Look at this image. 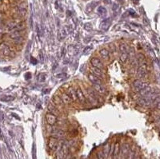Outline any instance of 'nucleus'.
Listing matches in <instances>:
<instances>
[{
    "label": "nucleus",
    "instance_id": "f257e3e1",
    "mask_svg": "<svg viewBox=\"0 0 160 159\" xmlns=\"http://www.w3.org/2000/svg\"><path fill=\"white\" fill-rule=\"evenodd\" d=\"M90 64L92 67H96V68H99V69H103L104 68V64L103 61L100 58H98L96 57H93L90 59Z\"/></svg>",
    "mask_w": 160,
    "mask_h": 159
},
{
    "label": "nucleus",
    "instance_id": "f03ea898",
    "mask_svg": "<svg viewBox=\"0 0 160 159\" xmlns=\"http://www.w3.org/2000/svg\"><path fill=\"white\" fill-rule=\"evenodd\" d=\"M87 78H88V79H89V81H90L92 84H94V85H103V80H102L100 78H99V77H97V76H95L94 74H91V73L88 74Z\"/></svg>",
    "mask_w": 160,
    "mask_h": 159
},
{
    "label": "nucleus",
    "instance_id": "7ed1b4c3",
    "mask_svg": "<svg viewBox=\"0 0 160 159\" xmlns=\"http://www.w3.org/2000/svg\"><path fill=\"white\" fill-rule=\"evenodd\" d=\"M45 118H46L47 124H49L50 125H54L58 122L57 116L51 113H47L45 116Z\"/></svg>",
    "mask_w": 160,
    "mask_h": 159
},
{
    "label": "nucleus",
    "instance_id": "20e7f679",
    "mask_svg": "<svg viewBox=\"0 0 160 159\" xmlns=\"http://www.w3.org/2000/svg\"><path fill=\"white\" fill-rule=\"evenodd\" d=\"M147 74V65L145 64V63H142V64L140 65V67H138V69L137 76H138V78H143L146 77Z\"/></svg>",
    "mask_w": 160,
    "mask_h": 159
},
{
    "label": "nucleus",
    "instance_id": "39448f33",
    "mask_svg": "<svg viewBox=\"0 0 160 159\" xmlns=\"http://www.w3.org/2000/svg\"><path fill=\"white\" fill-rule=\"evenodd\" d=\"M87 93L89 94V95L90 96V98H92V99H94V101H96V102H98V101H99L100 100V97H99V94L96 91L94 88H90V87H88L87 89Z\"/></svg>",
    "mask_w": 160,
    "mask_h": 159
},
{
    "label": "nucleus",
    "instance_id": "423d86ee",
    "mask_svg": "<svg viewBox=\"0 0 160 159\" xmlns=\"http://www.w3.org/2000/svg\"><path fill=\"white\" fill-rule=\"evenodd\" d=\"M76 95H77V99L81 104H86L87 102V98L82 90L80 88H77L76 90Z\"/></svg>",
    "mask_w": 160,
    "mask_h": 159
},
{
    "label": "nucleus",
    "instance_id": "0eeeda50",
    "mask_svg": "<svg viewBox=\"0 0 160 159\" xmlns=\"http://www.w3.org/2000/svg\"><path fill=\"white\" fill-rule=\"evenodd\" d=\"M147 86H148L147 83L142 82V80H140V79H136V80H135L133 82V86L137 90V91H139L140 90L143 89L144 87H146Z\"/></svg>",
    "mask_w": 160,
    "mask_h": 159
},
{
    "label": "nucleus",
    "instance_id": "6e6552de",
    "mask_svg": "<svg viewBox=\"0 0 160 159\" xmlns=\"http://www.w3.org/2000/svg\"><path fill=\"white\" fill-rule=\"evenodd\" d=\"M58 139L56 138L55 137H53V136H51L49 138V139H48V141H47V146H48V148H49L50 150H53L55 149V147L57 146L58 144Z\"/></svg>",
    "mask_w": 160,
    "mask_h": 159
},
{
    "label": "nucleus",
    "instance_id": "1a4fd4ad",
    "mask_svg": "<svg viewBox=\"0 0 160 159\" xmlns=\"http://www.w3.org/2000/svg\"><path fill=\"white\" fill-rule=\"evenodd\" d=\"M60 98H61V99H62L64 105H71L73 102L72 99L69 96V94L67 93H66V92H62Z\"/></svg>",
    "mask_w": 160,
    "mask_h": 159
},
{
    "label": "nucleus",
    "instance_id": "9d476101",
    "mask_svg": "<svg viewBox=\"0 0 160 159\" xmlns=\"http://www.w3.org/2000/svg\"><path fill=\"white\" fill-rule=\"evenodd\" d=\"M0 51L3 52V54L6 56H8L11 54V51L10 48L9 47V46L5 43V42H1L0 43Z\"/></svg>",
    "mask_w": 160,
    "mask_h": 159
},
{
    "label": "nucleus",
    "instance_id": "9b49d317",
    "mask_svg": "<svg viewBox=\"0 0 160 159\" xmlns=\"http://www.w3.org/2000/svg\"><path fill=\"white\" fill-rule=\"evenodd\" d=\"M51 136L55 137L58 139H61L63 138L64 137L66 136V133L64 132L62 130H58V129H55L52 132H51Z\"/></svg>",
    "mask_w": 160,
    "mask_h": 159
},
{
    "label": "nucleus",
    "instance_id": "f8f14e48",
    "mask_svg": "<svg viewBox=\"0 0 160 159\" xmlns=\"http://www.w3.org/2000/svg\"><path fill=\"white\" fill-rule=\"evenodd\" d=\"M111 24V19L110 18L106 19L104 20H103L100 23V29H102L103 30H107L110 27Z\"/></svg>",
    "mask_w": 160,
    "mask_h": 159
},
{
    "label": "nucleus",
    "instance_id": "ddd939ff",
    "mask_svg": "<svg viewBox=\"0 0 160 159\" xmlns=\"http://www.w3.org/2000/svg\"><path fill=\"white\" fill-rule=\"evenodd\" d=\"M90 73L94 74L95 76H97L100 78H104V74L103 73V71L101 70V69L99 68H96L94 67H91L90 68Z\"/></svg>",
    "mask_w": 160,
    "mask_h": 159
},
{
    "label": "nucleus",
    "instance_id": "4468645a",
    "mask_svg": "<svg viewBox=\"0 0 160 159\" xmlns=\"http://www.w3.org/2000/svg\"><path fill=\"white\" fill-rule=\"evenodd\" d=\"M93 88L97 91L100 95L102 94H106V90L103 85H94L93 84Z\"/></svg>",
    "mask_w": 160,
    "mask_h": 159
},
{
    "label": "nucleus",
    "instance_id": "2eb2a0df",
    "mask_svg": "<svg viewBox=\"0 0 160 159\" xmlns=\"http://www.w3.org/2000/svg\"><path fill=\"white\" fill-rule=\"evenodd\" d=\"M99 55L105 60H109L110 59V52L107 49L103 48L99 51Z\"/></svg>",
    "mask_w": 160,
    "mask_h": 159
},
{
    "label": "nucleus",
    "instance_id": "dca6fc26",
    "mask_svg": "<svg viewBox=\"0 0 160 159\" xmlns=\"http://www.w3.org/2000/svg\"><path fill=\"white\" fill-rule=\"evenodd\" d=\"M129 151H130L129 144H127V143H123V144L122 145V146H121V153H122V154L126 157V155L128 154V153H129Z\"/></svg>",
    "mask_w": 160,
    "mask_h": 159
},
{
    "label": "nucleus",
    "instance_id": "f3484780",
    "mask_svg": "<svg viewBox=\"0 0 160 159\" xmlns=\"http://www.w3.org/2000/svg\"><path fill=\"white\" fill-rule=\"evenodd\" d=\"M67 94H69V96H70L71 98L72 99L73 102H75L76 101H78V99H77V95H76V90H75L74 88L70 87V88L68 89V93H67Z\"/></svg>",
    "mask_w": 160,
    "mask_h": 159
},
{
    "label": "nucleus",
    "instance_id": "a211bd4d",
    "mask_svg": "<svg viewBox=\"0 0 160 159\" xmlns=\"http://www.w3.org/2000/svg\"><path fill=\"white\" fill-rule=\"evenodd\" d=\"M151 90H152V88L148 86H147L146 87H144L143 89L139 90V94H140L141 96H146V95L149 94L151 92Z\"/></svg>",
    "mask_w": 160,
    "mask_h": 159
},
{
    "label": "nucleus",
    "instance_id": "6ab92c4d",
    "mask_svg": "<svg viewBox=\"0 0 160 159\" xmlns=\"http://www.w3.org/2000/svg\"><path fill=\"white\" fill-rule=\"evenodd\" d=\"M47 108H48V110H49V113H51V114H55L56 116H58L60 114V112L57 109V107L53 106L52 105H48Z\"/></svg>",
    "mask_w": 160,
    "mask_h": 159
},
{
    "label": "nucleus",
    "instance_id": "aec40b11",
    "mask_svg": "<svg viewBox=\"0 0 160 159\" xmlns=\"http://www.w3.org/2000/svg\"><path fill=\"white\" fill-rule=\"evenodd\" d=\"M53 102L55 104L56 107H62L63 105H64L62 99H61V98L58 97V96H56V95H55L54 98H53Z\"/></svg>",
    "mask_w": 160,
    "mask_h": 159
},
{
    "label": "nucleus",
    "instance_id": "412c9836",
    "mask_svg": "<svg viewBox=\"0 0 160 159\" xmlns=\"http://www.w3.org/2000/svg\"><path fill=\"white\" fill-rule=\"evenodd\" d=\"M25 28H26V23L24 21H22L17 23V25L15 26L13 30H24Z\"/></svg>",
    "mask_w": 160,
    "mask_h": 159
},
{
    "label": "nucleus",
    "instance_id": "4be33fe9",
    "mask_svg": "<svg viewBox=\"0 0 160 159\" xmlns=\"http://www.w3.org/2000/svg\"><path fill=\"white\" fill-rule=\"evenodd\" d=\"M12 41L16 45H21L24 41V38L22 35H20V36H18V37H15V38L12 39Z\"/></svg>",
    "mask_w": 160,
    "mask_h": 159
},
{
    "label": "nucleus",
    "instance_id": "5701e85b",
    "mask_svg": "<svg viewBox=\"0 0 160 159\" xmlns=\"http://www.w3.org/2000/svg\"><path fill=\"white\" fill-rule=\"evenodd\" d=\"M98 4V3H94V2H92V3H90L87 6V7H86V12L87 13H90L93 10H94V8L95 7V6Z\"/></svg>",
    "mask_w": 160,
    "mask_h": 159
},
{
    "label": "nucleus",
    "instance_id": "b1692460",
    "mask_svg": "<svg viewBox=\"0 0 160 159\" xmlns=\"http://www.w3.org/2000/svg\"><path fill=\"white\" fill-rule=\"evenodd\" d=\"M119 152H120V144L119 141H117L114 146V151H113V154L112 155H114V157L117 156L119 153Z\"/></svg>",
    "mask_w": 160,
    "mask_h": 159
},
{
    "label": "nucleus",
    "instance_id": "393cba45",
    "mask_svg": "<svg viewBox=\"0 0 160 159\" xmlns=\"http://www.w3.org/2000/svg\"><path fill=\"white\" fill-rule=\"evenodd\" d=\"M120 53H127L128 52V46L126 43H122L119 46Z\"/></svg>",
    "mask_w": 160,
    "mask_h": 159
},
{
    "label": "nucleus",
    "instance_id": "a878e982",
    "mask_svg": "<svg viewBox=\"0 0 160 159\" xmlns=\"http://www.w3.org/2000/svg\"><path fill=\"white\" fill-rule=\"evenodd\" d=\"M17 23H18L15 22V21H12V22L9 23L8 25H7V30H13L14 28L15 27V26L17 25Z\"/></svg>",
    "mask_w": 160,
    "mask_h": 159
},
{
    "label": "nucleus",
    "instance_id": "bb28decb",
    "mask_svg": "<svg viewBox=\"0 0 160 159\" xmlns=\"http://www.w3.org/2000/svg\"><path fill=\"white\" fill-rule=\"evenodd\" d=\"M97 11H98V13H99V14H101V15H104V14H106V9L104 7H102V6H100V7H98Z\"/></svg>",
    "mask_w": 160,
    "mask_h": 159
},
{
    "label": "nucleus",
    "instance_id": "cd10ccee",
    "mask_svg": "<svg viewBox=\"0 0 160 159\" xmlns=\"http://www.w3.org/2000/svg\"><path fill=\"white\" fill-rule=\"evenodd\" d=\"M14 99V97L13 96H4L1 98V101L3 102H11Z\"/></svg>",
    "mask_w": 160,
    "mask_h": 159
},
{
    "label": "nucleus",
    "instance_id": "c85d7f7f",
    "mask_svg": "<svg viewBox=\"0 0 160 159\" xmlns=\"http://www.w3.org/2000/svg\"><path fill=\"white\" fill-rule=\"evenodd\" d=\"M110 146H109V145L107 144V145L105 146V147H104V149H103V153H104L105 158L107 157L108 154L110 153Z\"/></svg>",
    "mask_w": 160,
    "mask_h": 159
},
{
    "label": "nucleus",
    "instance_id": "c756f323",
    "mask_svg": "<svg viewBox=\"0 0 160 159\" xmlns=\"http://www.w3.org/2000/svg\"><path fill=\"white\" fill-rule=\"evenodd\" d=\"M128 58V54L127 53H122L120 56V60L122 62H125Z\"/></svg>",
    "mask_w": 160,
    "mask_h": 159
},
{
    "label": "nucleus",
    "instance_id": "7c9ffc66",
    "mask_svg": "<svg viewBox=\"0 0 160 159\" xmlns=\"http://www.w3.org/2000/svg\"><path fill=\"white\" fill-rule=\"evenodd\" d=\"M159 102H160V95H159V96H156V97L153 99V101H152L153 105H156V104L158 103Z\"/></svg>",
    "mask_w": 160,
    "mask_h": 159
},
{
    "label": "nucleus",
    "instance_id": "2f4dec72",
    "mask_svg": "<svg viewBox=\"0 0 160 159\" xmlns=\"http://www.w3.org/2000/svg\"><path fill=\"white\" fill-rule=\"evenodd\" d=\"M32 154H33V158H35V154H36V148H35V144H33V148H32Z\"/></svg>",
    "mask_w": 160,
    "mask_h": 159
},
{
    "label": "nucleus",
    "instance_id": "473e14b6",
    "mask_svg": "<svg viewBox=\"0 0 160 159\" xmlns=\"http://www.w3.org/2000/svg\"><path fill=\"white\" fill-rule=\"evenodd\" d=\"M97 157H98V158H105V156H104V153H103V151H100V152H99L98 153V154H97Z\"/></svg>",
    "mask_w": 160,
    "mask_h": 159
},
{
    "label": "nucleus",
    "instance_id": "72a5a7b5",
    "mask_svg": "<svg viewBox=\"0 0 160 159\" xmlns=\"http://www.w3.org/2000/svg\"><path fill=\"white\" fill-rule=\"evenodd\" d=\"M114 146H115V144H114V143H112V144L110 145V155L113 154V151H114Z\"/></svg>",
    "mask_w": 160,
    "mask_h": 159
},
{
    "label": "nucleus",
    "instance_id": "f704fd0d",
    "mask_svg": "<svg viewBox=\"0 0 160 159\" xmlns=\"http://www.w3.org/2000/svg\"><path fill=\"white\" fill-rule=\"evenodd\" d=\"M67 74L66 73H63V74H56V77L57 78H65L67 77Z\"/></svg>",
    "mask_w": 160,
    "mask_h": 159
},
{
    "label": "nucleus",
    "instance_id": "c9c22d12",
    "mask_svg": "<svg viewBox=\"0 0 160 159\" xmlns=\"http://www.w3.org/2000/svg\"><path fill=\"white\" fill-rule=\"evenodd\" d=\"M91 49H92V47H91V46H87V47H86L85 50L83 51L84 54H87V53H89V52L90 51Z\"/></svg>",
    "mask_w": 160,
    "mask_h": 159
},
{
    "label": "nucleus",
    "instance_id": "e433bc0d",
    "mask_svg": "<svg viewBox=\"0 0 160 159\" xmlns=\"http://www.w3.org/2000/svg\"><path fill=\"white\" fill-rule=\"evenodd\" d=\"M30 62L32 63V64H34V65H35L36 63H37V60L35 58H33V57H31L30 58Z\"/></svg>",
    "mask_w": 160,
    "mask_h": 159
},
{
    "label": "nucleus",
    "instance_id": "4c0bfd02",
    "mask_svg": "<svg viewBox=\"0 0 160 159\" xmlns=\"http://www.w3.org/2000/svg\"><path fill=\"white\" fill-rule=\"evenodd\" d=\"M30 77H31L30 73H26V74H25V78H26V80H28V79H30Z\"/></svg>",
    "mask_w": 160,
    "mask_h": 159
},
{
    "label": "nucleus",
    "instance_id": "58836bf2",
    "mask_svg": "<svg viewBox=\"0 0 160 159\" xmlns=\"http://www.w3.org/2000/svg\"><path fill=\"white\" fill-rule=\"evenodd\" d=\"M0 140H3V134L1 129H0Z\"/></svg>",
    "mask_w": 160,
    "mask_h": 159
},
{
    "label": "nucleus",
    "instance_id": "ea45409f",
    "mask_svg": "<svg viewBox=\"0 0 160 159\" xmlns=\"http://www.w3.org/2000/svg\"><path fill=\"white\" fill-rule=\"evenodd\" d=\"M155 106H156V108H157L158 109H160V102H159L158 103H157Z\"/></svg>",
    "mask_w": 160,
    "mask_h": 159
},
{
    "label": "nucleus",
    "instance_id": "a19ab883",
    "mask_svg": "<svg viewBox=\"0 0 160 159\" xmlns=\"http://www.w3.org/2000/svg\"><path fill=\"white\" fill-rule=\"evenodd\" d=\"M83 1H88V0H83Z\"/></svg>",
    "mask_w": 160,
    "mask_h": 159
}]
</instances>
